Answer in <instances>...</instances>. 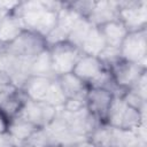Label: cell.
Masks as SVG:
<instances>
[{"mask_svg":"<svg viewBox=\"0 0 147 147\" xmlns=\"http://www.w3.org/2000/svg\"><path fill=\"white\" fill-rule=\"evenodd\" d=\"M107 69L110 71L116 84L125 90L132 87L137 83L139 77L144 72H146V67L125 61L123 59L118 60Z\"/></svg>","mask_w":147,"mask_h":147,"instance_id":"ba28073f","label":"cell"},{"mask_svg":"<svg viewBox=\"0 0 147 147\" xmlns=\"http://www.w3.org/2000/svg\"><path fill=\"white\" fill-rule=\"evenodd\" d=\"M107 69L98 56L83 54L77 61L72 74L76 75L80 80H83L87 86L100 76V74Z\"/></svg>","mask_w":147,"mask_h":147,"instance_id":"30bf717a","label":"cell"},{"mask_svg":"<svg viewBox=\"0 0 147 147\" xmlns=\"http://www.w3.org/2000/svg\"><path fill=\"white\" fill-rule=\"evenodd\" d=\"M3 47H5V45L1 42V40H0V52H2L3 51Z\"/></svg>","mask_w":147,"mask_h":147,"instance_id":"484cf974","label":"cell"},{"mask_svg":"<svg viewBox=\"0 0 147 147\" xmlns=\"http://www.w3.org/2000/svg\"><path fill=\"white\" fill-rule=\"evenodd\" d=\"M7 126H8V119L0 111V133L3 132V131H6L7 130Z\"/></svg>","mask_w":147,"mask_h":147,"instance_id":"d4e9b609","label":"cell"},{"mask_svg":"<svg viewBox=\"0 0 147 147\" xmlns=\"http://www.w3.org/2000/svg\"><path fill=\"white\" fill-rule=\"evenodd\" d=\"M68 6L83 18H87L95 6V1H70Z\"/></svg>","mask_w":147,"mask_h":147,"instance_id":"603a6c76","label":"cell"},{"mask_svg":"<svg viewBox=\"0 0 147 147\" xmlns=\"http://www.w3.org/2000/svg\"><path fill=\"white\" fill-rule=\"evenodd\" d=\"M51 147H64V146H57V145H54V146H51Z\"/></svg>","mask_w":147,"mask_h":147,"instance_id":"4316f807","label":"cell"},{"mask_svg":"<svg viewBox=\"0 0 147 147\" xmlns=\"http://www.w3.org/2000/svg\"><path fill=\"white\" fill-rule=\"evenodd\" d=\"M111 138H113V127L109 126L107 123H102L88 136V140L95 147H110Z\"/></svg>","mask_w":147,"mask_h":147,"instance_id":"ffe728a7","label":"cell"},{"mask_svg":"<svg viewBox=\"0 0 147 147\" xmlns=\"http://www.w3.org/2000/svg\"><path fill=\"white\" fill-rule=\"evenodd\" d=\"M106 41L102 37V33L98 26H92L90 32L87 33L86 38L84 39L82 46H80V52L85 55H92V56H98L102 49L106 47Z\"/></svg>","mask_w":147,"mask_h":147,"instance_id":"ac0fdd59","label":"cell"},{"mask_svg":"<svg viewBox=\"0 0 147 147\" xmlns=\"http://www.w3.org/2000/svg\"><path fill=\"white\" fill-rule=\"evenodd\" d=\"M0 147H18V144L6 130L0 133Z\"/></svg>","mask_w":147,"mask_h":147,"instance_id":"cb8c5ba5","label":"cell"},{"mask_svg":"<svg viewBox=\"0 0 147 147\" xmlns=\"http://www.w3.org/2000/svg\"><path fill=\"white\" fill-rule=\"evenodd\" d=\"M118 1H95V6L87 20L94 26H101L118 20Z\"/></svg>","mask_w":147,"mask_h":147,"instance_id":"8fae6325","label":"cell"},{"mask_svg":"<svg viewBox=\"0 0 147 147\" xmlns=\"http://www.w3.org/2000/svg\"><path fill=\"white\" fill-rule=\"evenodd\" d=\"M102 33V37L106 41L107 46L119 48L121 44L123 42L124 38L127 34V30L124 26V24L119 21H113L109 23H106L101 26H98Z\"/></svg>","mask_w":147,"mask_h":147,"instance_id":"4fadbf2b","label":"cell"},{"mask_svg":"<svg viewBox=\"0 0 147 147\" xmlns=\"http://www.w3.org/2000/svg\"><path fill=\"white\" fill-rule=\"evenodd\" d=\"M53 79L45 78V77L31 76L26 80V83L24 84L22 90L25 93V95L28 96V99L34 100V101H44Z\"/></svg>","mask_w":147,"mask_h":147,"instance_id":"5bb4252c","label":"cell"},{"mask_svg":"<svg viewBox=\"0 0 147 147\" xmlns=\"http://www.w3.org/2000/svg\"><path fill=\"white\" fill-rule=\"evenodd\" d=\"M30 72H31V76H34V77H45L51 79L56 78L53 71V65H52V60H51V54L48 48H46L45 51H42L40 54H38L31 60Z\"/></svg>","mask_w":147,"mask_h":147,"instance_id":"e0dca14e","label":"cell"},{"mask_svg":"<svg viewBox=\"0 0 147 147\" xmlns=\"http://www.w3.org/2000/svg\"><path fill=\"white\" fill-rule=\"evenodd\" d=\"M48 51L51 54L53 71L56 77L72 72L77 61L83 55L77 47L68 41L48 47Z\"/></svg>","mask_w":147,"mask_h":147,"instance_id":"277c9868","label":"cell"},{"mask_svg":"<svg viewBox=\"0 0 147 147\" xmlns=\"http://www.w3.org/2000/svg\"><path fill=\"white\" fill-rule=\"evenodd\" d=\"M24 144H29L33 147H51V146H53L51 137L45 127L37 129Z\"/></svg>","mask_w":147,"mask_h":147,"instance_id":"7402d4cb","label":"cell"},{"mask_svg":"<svg viewBox=\"0 0 147 147\" xmlns=\"http://www.w3.org/2000/svg\"><path fill=\"white\" fill-rule=\"evenodd\" d=\"M147 33L146 29H141L138 31L127 32L123 42L119 46L121 57L125 61L138 63L144 67L146 62L147 54Z\"/></svg>","mask_w":147,"mask_h":147,"instance_id":"5b68a950","label":"cell"},{"mask_svg":"<svg viewBox=\"0 0 147 147\" xmlns=\"http://www.w3.org/2000/svg\"><path fill=\"white\" fill-rule=\"evenodd\" d=\"M114 95L102 88L88 87L86 93V108L90 113L106 123V116Z\"/></svg>","mask_w":147,"mask_h":147,"instance_id":"9c48e42d","label":"cell"},{"mask_svg":"<svg viewBox=\"0 0 147 147\" xmlns=\"http://www.w3.org/2000/svg\"><path fill=\"white\" fill-rule=\"evenodd\" d=\"M23 25V29L46 37L56 25L57 14L47 9L44 1L20 2L13 11Z\"/></svg>","mask_w":147,"mask_h":147,"instance_id":"6da1fadb","label":"cell"},{"mask_svg":"<svg viewBox=\"0 0 147 147\" xmlns=\"http://www.w3.org/2000/svg\"><path fill=\"white\" fill-rule=\"evenodd\" d=\"M47 48L45 38L38 33L24 30L16 39L5 45L3 52L8 55L24 59H33Z\"/></svg>","mask_w":147,"mask_h":147,"instance_id":"3957f363","label":"cell"},{"mask_svg":"<svg viewBox=\"0 0 147 147\" xmlns=\"http://www.w3.org/2000/svg\"><path fill=\"white\" fill-rule=\"evenodd\" d=\"M106 123L115 129L136 130L145 123V111H139L129 106L122 98L114 96L106 116Z\"/></svg>","mask_w":147,"mask_h":147,"instance_id":"7a4b0ae2","label":"cell"},{"mask_svg":"<svg viewBox=\"0 0 147 147\" xmlns=\"http://www.w3.org/2000/svg\"><path fill=\"white\" fill-rule=\"evenodd\" d=\"M92 26H93V24H91L87 18H83V17L79 18L68 36V42H70L71 45H74L75 47H77L79 49L84 39L86 38L87 33L92 29Z\"/></svg>","mask_w":147,"mask_h":147,"instance_id":"d6986e66","label":"cell"},{"mask_svg":"<svg viewBox=\"0 0 147 147\" xmlns=\"http://www.w3.org/2000/svg\"><path fill=\"white\" fill-rule=\"evenodd\" d=\"M118 20L124 24L127 32L146 29L147 1H118Z\"/></svg>","mask_w":147,"mask_h":147,"instance_id":"8992f818","label":"cell"},{"mask_svg":"<svg viewBox=\"0 0 147 147\" xmlns=\"http://www.w3.org/2000/svg\"><path fill=\"white\" fill-rule=\"evenodd\" d=\"M56 78L67 99H74V98L86 99L88 86L83 80H80L76 75H74L72 72H69V74L61 75Z\"/></svg>","mask_w":147,"mask_h":147,"instance_id":"7c38bea8","label":"cell"},{"mask_svg":"<svg viewBox=\"0 0 147 147\" xmlns=\"http://www.w3.org/2000/svg\"><path fill=\"white\" fill-rule=\"evenodd\" d=\"M37 129H39V127H37L36 125H33L32 123L25 121L24 118H22L20 116L11 118L8 122V126H7V131L17 141L18 147L21 145H23Z\"/></svg>","mask_w":147,"mask_h":147,"instance_id":"9a60e30c","label":"cell"},{"mask_svg":"<svg viewBox=\"0 0 147 147\" xmlns=\"http://www.w3.org/2000/svg\"><path fill=\"white\" fill-rule=\"evenodd\" d=\"M20 147H30V146H28V145H22V146H20Z\"/></svg>","mask_w":147,"mask_h":147,"instance_id":"83f0119b","label":"cell"},{"mask_svg":"<svg viewBox=\"0 0 147 147\" xmlns=\"http://www.w3.org/2000/svg\"><path fill=\"white\" fill-rule=\"evenodd\" d=\"M65 100H67V98H65V95L61 88V85H60L57 78H54L51 83V86L48 88V92L46 94L44 102H46V103H48V105H51L57 109V108L63 107Z\"/></svg>","mask_w":147,"mask_h":147,"instance_id":"44dd1931","label":"cell"},{"mask_svg":"<svg viewBox=\"0 0 147 147\" xmlns=\"http://www.w3.org/2000/svg\"><path fill=\"white\" fill-rule=\"evenodd\" d=\"M56 108L44 102L28 99L17 116L32 123L37 127L47 126L56 116Z\"/></svg>","mask_w":147,"mask_h":147,"instance_id":"52a82bcc","label":"cell"},{"mask_svg":"<svg viewBox=\"0 0 147 147\" xmlns=\"http://www.w3.org/2000/svg\"><path fill=\"white\" fill-rule=\"evenodd\" d=\"M24 31L21 20L14 14L10 13L0 22V40L3 45L11 42Z\"/></svg>","mask_w":147,"mask_h":147,"instance_id":"2e32d148","label":"cell"}]
</instances>
